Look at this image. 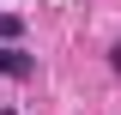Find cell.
Listing matches in <instances>:
<instances>
[{
	"mask_svg": "<svg viewBox=\"0 0 121 115\" xmlns=\"http://www.w3.org/2000/svg\"><path fill=\"white\" fill-rule=\"evenodd\" d=\"M0 73H6V79H30V73H36V61H30L24 49H0Z\"/></svg>",
	"mask_w": 121,
	"mask_h": 115,
	"instance_id": "cell-1",
	"label": "cell"
},
{
	"mask_svg": "<svg viewBox=\"0 0 121 115\" xmlns=\"http://www.w3.org/2000/svg\"><path fill=\"white\" fill-rule=\"evenodd\" d=\"M18 30H24V18H18V12H0V36H6V43H12Z\"/></svg>",
	"mask_w": 121,
	"mask_h": 115,
	"instance_id": "cell-2",
	"label": "cell"
},
{
	"mask_svg": "<svg viewBox=\"0 0 121 115\" xmlns=\"http://www.w3.org/2000/svg\"><path fill=\"white\" fill-rule=\"evenodd\" d=\"M109 67H115V73H121V43H115V49H109Z\"/></svg>",
	"mask_w": 121,
	"mask_h": 115,
	"instance_id": "cell-3",
	"label": "cell"
}]
</instances>
